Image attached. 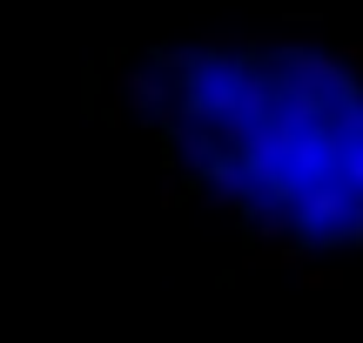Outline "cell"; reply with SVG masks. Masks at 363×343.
Here are the masks:
<instances>
[{
	"label": "cell",
	"mask_w": 363,
	"mask_h": 343,
	"mask_svg": "<svg viewBox=\"0 0 363 343\" xmlns=\"http://www.w3.org/2000/svg\"><path fill=\"white\" fill-rule=\"evenodd\" d=\"M296 283H303V290H343V269H337V263H316V256H310V263L296 269Z\"/></svg>",
	"instance_id": "1"
}]
</instances>
